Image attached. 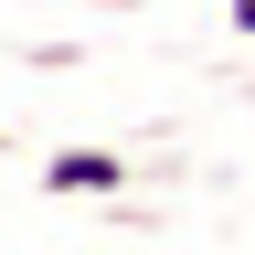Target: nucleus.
Returning <instances> with one entry per match:
<instances>
[{
	"mask_svg": "<svg viewBox=\"0 0 255 255\" xmlns=\"http://www.w3.org/2000/svg\"><path fill=\"white\" fill-rule=\"evenodd\" d=\"M43 191H53V202H96V191H128V159H117V149H53V159H43Z\"/></svg>",
	"mask_w": 255,
	"mask_h": 255,
	"instance_id": "1",
	"label": "nucleus"
},
{
	"mask_svg": "<svg viewBox=\"0 0 255 255\" xmlns=\"http://www.w3.org/2000/svg\"><path fill=\"white\" fill-rule=\"evenodd\" d=\"M234 32H255V0H234Z\"/></svg>",
	"mask_w": 255,
	"mask_h": 255,
	"instance_id": "2",
	"label": "nucleus"
},
{
	"mask_svg": "<svg viewBox=\"0 0 255 255\" xmlns=\"http://www.w3.org/2000/svg\"><path fill=\"white\" fill-rule=\"evenodd\" d=\"M0 149H11V128H0Z\"/></svg>",
	"mask_w": 255,
	"mask_h": 255,
	"instance_id": "3",
	"label": "nucleus"
}]
</instances>
